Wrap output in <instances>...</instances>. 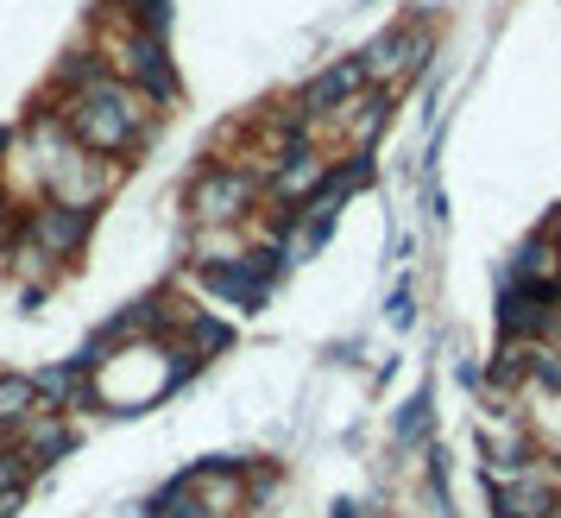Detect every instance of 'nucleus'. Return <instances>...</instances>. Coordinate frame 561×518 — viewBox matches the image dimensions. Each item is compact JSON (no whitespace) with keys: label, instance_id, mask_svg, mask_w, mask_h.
<instances>
[{"label":"nucleus","instance_id":"obj_1","mask_svg":"<svg viewBox=\"0 0 561 518\" xmlns=\"http://www.w3.org/2000/svg\"><path fill=\"white\" fill-rule=\"evenodd\" d=\"M146 114H152V95H146V89H133V82L95 70V77L64 102V133H70L77 146H89V153H133L139 133H146Z\"/></svg>","mask_w":561,"mask_h":518},{"label":"nucleus","instance_id":"obj_2","mask_svg":"<svg viewBox=\"0 0 561 518\" xmlns=\"http://www.w3.org/2000/svg\"><path fill=\"white\" fill-rule=\"evenodd\" d=\"M95 52L107 57V77L133 82V89H146V95H171V70H164V45H158V32L107 26L102 38H95Z\"/></svg>","mask_w":561,"mask_h":518},{"label":"nucleus","instance_id":"obj_3","mask_svg":"<svg viewBox=\"0 0 561 518\" xmlns=\"http://www.w3.org/2000/svg\"><path fill=\"white\" fill-rule=\"evenodd\" d=\"M253 196H259L253 171H208L190 190V209H196V222H233V215L253 209Z\"/></svg>","mask_w":561,"mask_h":518},{"label":"nucleus","instance_id":"obj_4","mask_svg":"<svg viewBox=\"0 0 561 518\" xmlns=\"http://www.w3.org/2000/svg\"><path fill=\"white\" fill-rule=\"evenodd\" d=\"M82 228H89V209H70V203H51V209H38L26 222L32 234V247L45 259H64V254H77L82 247Z\"/></svg>","mask_w":561,"mask_h":518},{"label":"nucleus","instance_id":"obj_5","mask_svg":"<svg viewBox=\"0 0 561 518\" xmlns=\"http://www.w3.org/2000/svg\"><path fill=\"white\" fill-rule=\"evenodd\" d=\"M416 52H423V32H385L379 45L359 57V70H366V82H391L416 70Z\"/></svg>","mask_w":561,"mask_h":518},{"label":"nucleus","instance_id":"obj_6","mask_svg":"<svg viewBox=\"0 0 561 518\" xmlns=\"http://www.w3.org/2000/svg\"><path fill=\"white\" fill-rule=\"evenodd\" d=\"M203 285L221 291L240 311H253V304H265V291H272V266H215V272H203Z\"/></svg>","mask_w":561,"mask_h":518},{"label":"nucleus","instance_id":"obj_7","mask_svg":"<svg viewBox=\"0 0 561 518\" xmlns=\"http://www.w3.org/2000/svg\"><path fill=\"white\" fill-rule=\"evenodd\" d=\"M359 82H366L359 64H334V70H322V77L304 89V114H334V108L359 102Z\"/></svg>","mask_w":561,"mask_h":518},{"label":"nucleus","instance_id":"obj_8","mask_svg":"<svg viewBox=\"0 0 561 518\" xmlns=\"http://www.w3.org/2000/svg\"><path fill=\"white\" fill-rule=\"evenodd\" d=\"M38 380H20V373H0V424H26V417H38Z\"/></svg>","mask_w":561,"mask_h":518},{"label":"nucleus","instance_id":"obj_9","mask_svg":"<svg viewBox=\"0 0 561 518\" xmlns=\"http://www.w3.org/2000/svg\"><path fill=\"white\" fill-rule=\"evenodd\" d=\"M64 424H57L51 412L45 417H26V424H20V455H26V462H38V455H64Z\"/></svg>","mask_w":561,"mask_h":518},{"label":"nucleus","instance_id":"obj_10","mask_svg":"<svg viewBox=\"0 0 561 518\" xmlns=\"http://www.w3.org/2000/svg\"><path fill=\"white\" fill-rule=\"evenodd\" d=\"M316 183H322V153H316V146H297L290 165L278 171V196H309Z\"/></svg>","mask_w":561,"mask_h":518},{"label":"nucleus","instance_id":"obj_11","mask_svg":"<svg viewBox=\"0 0 561 518\" xmlns=\"http://www.w3.org/2000/svg\"><path fill=\"white\" fill-rule=\"evenodd\" d=\"M20 468H26L20 449H0V487H20Z\"/></svg>","mask_w":561,"mask_h":518}]
</instances>
